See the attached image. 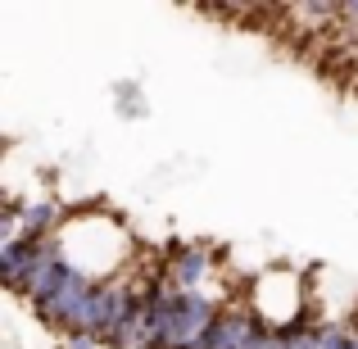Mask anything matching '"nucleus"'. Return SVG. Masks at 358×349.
<instances>
[{
    "instance_id": "obj_1",
    "label": "nucleus",
    "mask_w": 358,
    "mask_h": 349,
    "mask_svg": "<svg viewBox=\"0 0 358 349\" xmlns=\"http://www.w3.org/2000/svg\"><path fill=\"white\" fill-rule=\"evenodd\" d=\"M263 332V322L245 308H231V313H218V322L209 327L200 349H250V341Z\"/></svg>"
},
{
    "instance_id": "obj_3",
    "label": "nucleus",
    "mask_w": 358,
    "mask_h": 349,
    "mask_svg": "<svg viewBox=\"0 0 358 349\" xmlns=\"http://www.w3.org/2000/svg\"><path fill=\"white\" fill-rule=\"evenodd\" d=\"M64 222V213H59V204H50V200H41V204H23V218H18V232L23 236H36V241H50V232Z\"/></svg>"
},
{
    "instance_id": "obj_4",
    "label": "nucleus",
    "mask_w": 358,
    "mask_h": 349,
    "mask_svg": "<svg viewBox=\"0 0 358 349\" xmlns=\"http://www.w3.org/2000/svg\"><path fill=\"white\" fill-rule=\"evenodd\" d=\"M250 349H286V336H281V332H268V327H263V332L250 341Z\"/></svg>"
},
{
    "instance_id": "obj_5",
    "label": "nucleus",
    "mask_w": 358,
    "mask_h": 349,
    "mask_svg": "<svg viewBox=\"0 0 358 349\" xmlns=\"http://www.w3.org/2000/svg\"><path fill=\"white\" fill-rule=\"evenodd\" d=\"M69 349H100L96 341H78V336H73V341H69Z\"/></svg>"
},
{
    "instance_id": "obj_2",
    "label": "nucleus",
    "mask_w": 358,
    "mask_h": 349,
    "mask_svg": "<svg viewBox=\"0 0 358 349\" xmlns=\"http://www.w3.org/2000/svg\"><path fill=\"white\" fill-rule=\"evenodd\" d=\"M168 259H173V268H168L173 290H195V286H200V277L209 272L213 254L200 250V245H173V250H168Z\"/></svg>"
}]
</instances>
